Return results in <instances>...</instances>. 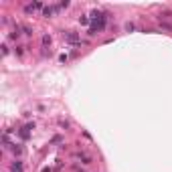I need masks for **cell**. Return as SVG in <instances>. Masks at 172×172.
<instances>
[{
    "label": "cell",
    "mask_w": 172,
    "mask_h": 172,
    "mask_svg": "<svg viewBox=\"0 0 172 172\" xmlns=\"http://www.w3.org/2000/svg\"><path fill=\"white\" fill-rule=\"evenodd\" d=\"M65 41L71 43V45H79V43H81V37H79L77 33H73V31H67V33H65Z\"/></svg>",
    "instance_id": "1"
},
{
    "label": "cell",
    "mask_w": 172,
    "mask_h": 172,
    "mask_svg": "<svg viewBox=\"0 0 172 172\" xmlns=\"http://www.w3.org/2000/svg\"><path fill=\"white\" fill-rule=\"evenodd\" d=\"M59 10H61V6H59V4H55V6H45V10H43V16H47V18H49V16H53V14H55V12H59Z\"/></svg>",
    "instance_id": "2"
},
{
    "label": "cell",
    "mask_w": 172,
    "mask_h": 172,
    "mask_svg": "<svg viewBox=\"0 0 172 172\" xmlns=\"http://www.w3.org/2000/svg\"><path fill=\"white\" fill-rule=\"evenodd\" d=\"M77 160H81L83 164H91V160H93V158H91L87 152H77Z\"/></svg>",
    "instance_id": "3"
},
{
    "label": "cell",
    "mask_w": 172,
    "mask_h": 172,
    "mask_svg": "<svg viewBox=\"0 0 172 172\" xmlns=\"http://www.w3.org/2000/svg\"><path fill=\"white\" fill-rule=\"evenodd\" d=\"M10 170H12V172H23V162H20V160H14V162L10 164Z\"/></svg>",
    "instance_id": "4"
},
{
    "label": "cell",
    "mask_w": 172,
    "mask_h": 172,
    "mask_svg": "<svg viewBox=\"0 0 172 172\" xmlns=\"http://www.w3.org/2000/svg\"><path fill=\"white\" fill-rule=\"evenodd\" d=\"M41 45H43V49L51 47V35H43V39H41Z\"/></svg>",
    "instance_id": "5"
},
{
    "label": "cell",
    "mask_w": 172,
    "mask_h": 172,
    "mask_svg": "<svg viewBox=\"0 0 172 172\" xmlns=\"http://www.w3.org/2000/svg\"><path fill=\"white\" fill-rule=\"evenodd\" d=\"M20 29H23V35H27V37H33V29H31L29 25H20Z\"/></svg>",
    "instance_id": "6"
},
{
    "label": "cell",
    "mask_w": 172,
    "mask_h": 172,
    "mask_svg": "<svg viewBox=\"0 0 172 172\" xmlns=\"http://www.w3.org/2000/svg\"><path fill=\"white\" fill-rule=\"evenodd\" d=\"M18 134H20V138H23V140H29V138H31V132L27 130V128H23V130H20Z\"/></svg>",
    "instance_id": "7"
},
{
    "label": "cell",
    "mask_w": 172,
    "mask_h": 172,
    "mask_svg": "<svg viewBox=\"0 0 172 172\" xmlns=\"http://www.w3.org/2000/svg\"><path fill=\"white\" fill-rule=\"evenodd\" d=\"M35 10H37V6H35V4H27V6H25V12H27V14H33Z\"/></svg>",
    "instance_id": "8"
},
{
    "label": "cell",
    "mask_w": 172,
    "mask_h": 172,
    "mask_svg": "<svg viewBox=\"0 0 172 172\" xmlns=\"http://www.w3.org/2000/svg\"><path fill=\"white\" fill-rule=\"evenodd\" d=\"M12 152H14V156H20V154H23V148H20V146H12Z\"/></svg>",
    "instance_id": "9"
},
{
    "label": "cell",
    "mask_w": 172,
    "mask_h": 172,
    "mask_svg": "<svg viewBox=\"0 0 172 172\" xmlns=\"http://www.w3.org/2000/svg\"><path fill=\"white\" fill-rule=\"evenodd\" d=\"M126 31H128V33L136 31V25H134V23H126Z\"/></svg>",
    "instance_id": "10"
},
{
    "label": "cell",
    "mask_w": 172,
    "mask_h": 172,
    "mask_svg": "<svg viewBox=\"0 0 172 172\" xmlns=\"http://www.w3.org/2000/svg\"><path fill=\"white\" fill-rule=\"evenodd\" d=\"M79 23H81V25H89V18L83 14V16H79Z\"/></svg>",
    "instance_id": "11"
},
{
    "label": "cell",
    "mask_w": 172,
    "mask_h": 172,
    "mask_svg": "<svg viewBox=\"0 0 172 172\" xmlns=\"http://www.w3.org/2000/svg\"><path fill=\"white\" fill-rule=\"evenodd\" d=\"M23 49H25V47H20V45H18V47H16V49H14V51H16V55H23V53H25V51H23Z\"/></svg>",
    "instance_id": "12"
},
{
    "label": "cell",
    "mask_w": 172,
    "mask_h": 172,
    "mask_svg": "<svg viewBox=\"0 0 172 172\" xmlns=\"http://www.w3.org/2000/svg\"><path fill=\"white\" fill-rule=\"evenodd\" d=\"M59 126H61V128H69V124H67L65 120H59Z\"/></svg>",
    "instance_id": "13"
},
{
    "label": "cell",
    "mask_w": 172,
    "mask_h": 172,
    "mask_svg": "<svg viewBox=\"0 0 172 172\" xmlns=\"http://www.w3.org/2000/svg\"><path fill=\"white\" fill-rule=\"evenodd\" d=\"M59 6H61V8H67V6H69V2H67V0H63V2H59Z\"/></svg>",
    "instance_id": "14"
},
{
    "label": "cell",
    "mask_w": 172,
    "mask_h": 172,
    "mask_svg": "<svg viewBox=\"0 0 172 172\" xmlns=\"http://www.w3.org/2000/svg\"><path fill=\"white\" fill-rule=\"evenodd\" d=\"M43 172H51V168H45V170H43Z\"/></svg>",
    "instance_id": "15"
}]
</instances>
